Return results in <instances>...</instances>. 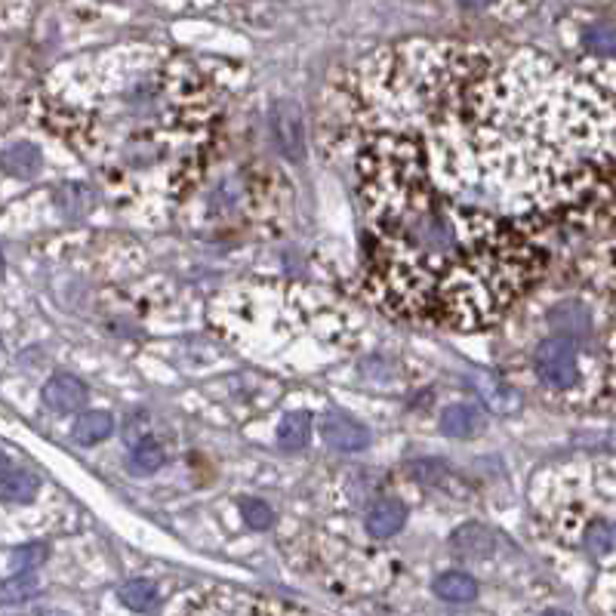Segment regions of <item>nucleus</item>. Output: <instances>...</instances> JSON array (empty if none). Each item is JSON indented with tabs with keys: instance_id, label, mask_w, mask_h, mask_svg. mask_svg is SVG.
I'll return each mask as SVG.
<instances>
[{
	"instance_id": "obj_1",
	"label": "nucleus",
	"mask_w": 616,
	"mask_h": 616,
	"mask_svg": "<svg viewBox=\"0 0 616 616\" xmlns=\"http://www.w3.org/2000/svg\"><path fill=\"white\" fill-rule=\"evenodd\" d=\"M416 99L450 182L478 170L518 207L616 225V102L586 77L546 59L490 68L472 50H444L416 77Z\"/></svg>"
},
{
	"instance_id": "obj_2",
	"label": "nucleus",
	"mask_w": 616,
	"mask_h": 616,
	"mask_svg": "<svg viewBox=\"0 0 616 616\" xmlns=\"http://www.w3.org/2000/svg\"><path fill=\"white\" fill-rule=\"evenodd\" d=\"M213 102L204 77L195 68H148L121 93L118 105L93 114L84 127L68 130V139L87 130L93 158L105 161L111 176H145L173 167L179 191L198 179L204 145L210 139Z\"/></svg>"
},
{
	"instance_id": "obj_3",
	"label": "nucleus",
	"mask_w": 616,
	"mask_h": 616,
	"mask_svg": "<svg viewBox=\"0 0 616 616\" xmlns=\"http://www.w3.org/2000/svg\"><path fill=\"white\" fill-rule=\"evenodd\" d=\"M539 268L543 256L512 231L496 228L441 272L429 318L456 330L487 327L533 284Z\"/></svg>"
},
{
	"instance_id": "obj_4",
	"label": "nucleus",
	"mask_w": 616,
	"mask_h": 616,
	"mask_svg": "<svg viewBox=\"0 0 616 616\" xmlns=\"http://www.w3.org/2000/svg\"><path fill=\"white\" fill-rule=\"evenodd\" d=\"M595 352L589 349V342H580L567 333H555L549 339L539 342L536 349V376L539 382L546 385L552 392H573L576 385L586 379V367L583 361L589 364V373L595 370Z\"/></svg>"
},
{
	"instance_id": "obj_5",
	"label": "nucleus",
	"mask_w": 616,
	"mask_h": 616,
	"mask_svg": "<svg viewBox=\"0 0 616 616\" xmlns=\"http://www.w3.org/2000/svg\"><path fill=\"white\" fill-rule=\"evenodd\" d=\"M272 136L275 145L293 161H302L305 139H302V114L293 102H278L272 108Z\"/></svg>"
},
{
	"instance_id": "obj_6",
	"label": "nucleus",
	"mask_w": 616,
	"mask_h": 616,
	"mask_svg": "<svg viewBox=\"0 0 616 616\" xmlns=\"http://www.w3.org/2000/svg\"><path fill=\"white\" fill-rule=\"evenodd\" d=\"M324 441L333 447V450H342V453H358L370 444V432L361 426L358 419L352 416H342V413H330L324 419Z\"/></svg>"
},
{
	"instance_id": "obj_7",
	"label": "nucleus",
	"mask_w": 616,
	"mask_h": 616,
	"mask_svg": "<svg viewBox=\"0 0 616 616\" xmlns=\"http://www.w3.org/2000/svg\"><path fill=\"white\" fill-rule=\"evenodd\" d=\"M44 404L56 413H74L87 404V385L71 376V373H56L44 385Z\"/></svg>"
},
{
	"instance_id": "obj_8",
	"label": "nucleus",
	"mask_w": 616,
	"mask_h": 616,
	"mask_svg": "<svg viewBox=\"0 0 616 616\" xmlns=\"http://www.w3.org/2000/svg\"><path fill=\"white\" fill-rule=\"evenodd\" d=\"M404 521H407V509H404L401 499L382 496L367 512V533L376 539H389L404 527Z\"/></svg>"
},
{
	"instance_id": "obj_9",
	"label": "nucleus",
	"mask_w": 616,
	"mask_h": 616,
	"mask_svg": "<svg viewBox=\"0 0 616 616\" xmlns=\"http://www.w3.org/2000/svg\"><path fill=\"white\" fill-rule=\"evenodd\" d=\"M484 429V413L475 404H450L441 413V432L447 438H475Z\"/></svg>"
},
{
	"instance_id": "obj_10",
	"label": "nucleus",
	"mask_w": 616,
	"mask_h": 616,
	"mask_svg": "<svg viewBox=\"0 0 616 616\" xmlns=\"http://www.w3.org/2000/svg\"><path fill=\"white\" fill-rule=\"evenodd\" d=\"M592 401L607 407V410H616V345L595 361V373H592V389H589Z\"/></svg>"
},
{
	"instance_id": "obj_11",
	"label": "nucleus",
	"mask_w": 616,
	"mask_h": 616,
	"mask_svg": "<svg viewBox=\"0 0 616 616\" xmlns=\"http://www.w3.org/2000/svg\"><path fill=\"white\" fill-rule=\"evenodd\" d=\"M7 503H31L41 490V478L22 466H10V459H4V481H0Z\"/></svg>"
},
{
	"instance_id": "obj_12",
	"label": "nucleus",
	"mask_w": 616,
	"mask_h": 616,
	"mask_svg": "<svg viewBox=\"0 0 616 616\" xmlns=\"http://www.w3.org/2000/svg\"><path fill=\"white\" fill-rule=\"evenodd\" d=\"M41 167H44L41 151H37L34 145H28V142L10 145V148L4 151V173H7V176L28 179V176H34L37 170H41Z\"/></svg>"
},
{
	"instance_id": "obj_13",
	"label": "nucleus",
	"mask_w": 616,
	"mask_h": 616,
	"mask_svg": "<svg viewBox=\"0 0 616 616\" xmlns=\"http://www.w3.org/2000/svg\"><path fill=\"white\" fill-rule=\"evenodd\" d=\"M453 546H456L459 555L487 558V555H493V533L487 527H481V524H469V527L456 530Z\"/></svg>"
},
{
	"instance_id": "obj_14",
	"label": "nucleus",
	"mask_w": 616,
	"mask_h": 616,
	"mask_svg": "<svg viewBox=\"0 0 616 616\" xmlns=\"http://www.w3.org/2000/svg\"><path fill=\"white\" fill-rule=\"evenodd\" d=\"M111 432H114V419L108 413H102V410L99 413H84L81 419L74 422V429H71L74 441L84 444V447H93V444L105 441Z\"/></svg>"
},
{
	"instance_id": "obj_15",
	"label": "nucleus",
	"mask_w": 616,
	"mask_h": 616,
	"mask_svg": "<svg viewBox=\"0 0 616 616\" xmlns=\"http://www.w3.org/2000/svg\"><path fill=\"white\" fill-rule=\"evenodd\" d=\"M435 592L444 601H472L478 595V583L472 580L469 573L450 570V573H441L438 580H435Z\"/></svg>"
},
{
	"instance_id": "obj_16",
	"label": "nucleus",
	"mask_w": 616,
	"mask_h": 616,
	"mask_svg": "<svg viewBox=\"0 0 616 616\" xmlns=\"http://www.w3.org/2000/svg\"><path fill=\"white\" fill-rule=\"evenodd\" d=\"M308 435H312V422H308V413H287L278 426V444L284 450H302L308 444Z\"/></svg>"
},
{
	"instance_id": "obj_17",
	"label": "nucleus",
	"mask_w": 616,
	"mask_h": 616,
	"mask_svg": "<svg viewBox=\"0 0 616 616\" xmlns=\"http://www.w3.org/2000/svg\"><path fill=\"white\" fill-rule=\"evenodd\" d=\"M598 287H601L607 308L616 315V241L607 244L598 259Z\"/></svg>"
},
{
	"instance_id": "obj_18",
	"label": "nucleus",
	"mask_w": 616,
	"mask_h": 616,
	"mask_svg": "<svg viewBox=\"0 0 616 616\" xmlns=\"http://www.w3.org/2000/svg\"><path fill=\"white\" fill-rule=\"evenodd\" d=\"M167 462V453L158 441H139L130 453V466L142 475H151V472H158L161 466Z\"/></svg>"
},
{
	"instance_id": "obj_19",
	"label": "nucleus",
	"mask_w": 616,
	"mask_h": 616,
	"mask_svg": "<svg viewBox=\"0 0 616 616\" xmlns=\"http://www.w3.org/2000/svg\"><path fill=\"white\" fill-rule=\"evenodd\" d=\"M121 601L133 610H151L154 604H158V589L145 580H133L121 589Z\"/></svg>"
},
{
	"instance_id": "obj_20",
	"label": "nucleus",
	"mask_w": 616,
	"mask_h": 616,
	"mask_svg": "<svg viewBox=\"0 0 616 616\" xmlns=\"http://www.w3.org/2000/svg\"><path fill=\"white\" fill-rule=\"evenodd\" d=\"M47 546H22L10 555V570L13 573H31L41 564H47Z\"/></svg>"
},
{
	"instance_id": "obj_21",
	"label": "nucleus",
	"mask_w": 616,
	"mask_h": 616,
	"mask_svg": "<svg viewBox=\"0 0 616 616\" xmlns=\"http://www.w3.org/2000/svg\"><path fill=\"white\" fill-rule=\"evenodd\" d=\"M37 592V576L34 570L31 573H13L10 580L4 583V601L13 604V601H22V598H31Z\"/></svg>"
},
{
	"instance_id": "obj_22",
	"label": "nucleus",
	"mask_w": 616,
	"mask_h": 616,
	"mask_svg": "<svg viewBox=\"0 0 616 616\" xmlns=\"http://www.w3.org/2000/svg\"><path fill=\"white\" fill-rule=\"evenodd\" d=\"M241 515H244V521L253 527V530H268L275 524V512L268 509L262 499H244L241 503Z\"/></svg>"
},
{
	"instance_id": "obj_23",
	"label": "nucleus",
	"mask_w": 616,
	"mask_h": 616,
	"mask_svg": "<svg viewBox=\"0 0 616 616\" xmlns=\"http://www.w3.org/2000/svg\"><path fill=\"white\" fill-rule=\"evenodd\" d=\"M481 385V392L487 395V401L496 407V410H503V413H509V410H515L518 407V395L512 392V389H506V385H499L496 379H490V382H478Z\"/></svg>"
},
{
	"instance_id": "obj_24",
	"label": "nucleus",
	"mask_w": 616,
	"mask_h": 616,
	"mask_svg": "<svg viewBox=\"0 0 616 616\" xmlns=\"http://www.w3.org/2000/svg\"><path fill=\"white\" fill-rule=\"evenodd\" d=\"M462 7H469V10H487V7H493L496 0H459Z\"/></svg>"
}]
</instances>
